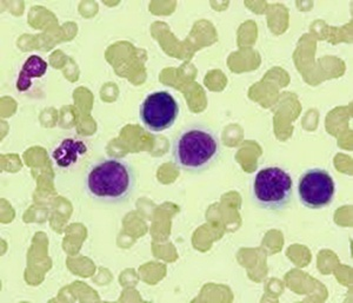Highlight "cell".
<instances>
[{
    "mask_svg": "<svg viewBox=\"0 0 353 303\" xmlns=\"http://www.w3.org/2000/svg\"><path fill=\"white\" fill-rule=\"evenodd\" d=\"M136 188V170L124 159H98L85 173V190L97 202L121 204L132 197Z\"/></svg>",
    "mask_w": 353,
    "mask_h": 303,
    "instance_id": "6da1fadb",
    "label": "cell"
},
{
    "mask_svg": "<svg viewBox=\"0 0 353 303\" xmlns=\"http://www.w3.org/2000/svg\"><path fill=\"white\" fill-rule=\"evenodd\" d=\"M171 154L173 162L181 170L203 173L221 157V139L209 126L191 124L173 138Z\"/></svg>",
    "mask_w": 353,
    "mask_h": 303,
    "instance_id": "7a4b0ae2",
    "label": "cell"
},
{
    "mask_svg": "<svg viewBox=\"0 0 353 303\" xmlns=\"http://www.w3.org/2000/svg\"><path fill=\"white\" fill-rule=\"evenodd\" d=\"M293 181L286 170L268 166L258 171L252 184L253 202L264 211H281L292 201Z\"/></svg>",
    "mask_w": 353,
    "mask_h": 303,
    "instance_id": "3957f363",
    "label": "cell"
},
{
    "mask_svg": "<svg viewBox=\"0 0 353 303\" xmlns=\"http://www.w3.org/2000/svg\"><path fill=\"white\" fill-rule=\"evenodd\" d=\"M334 194L336 184L327 170L311 168L304 171L298 181V196L301 204L312 211L329 206Z\"/></svg>",
    "mask_w": 353,
    "mask_h": 303,
    "instance_id": "277c9868",
    "label": "cell"
},
{
    "mask_svg": "<svg viewBox=\"0 0 353 303\" xmlns=\"http://www.w3.org/2000/svg\"><path fill=\"white\" fill-rule=\"evenodd\" d=\"M179 111V103L171 93L157 91L141 103L139 118L146 129L152 133H161L174 126Z\"/></svg>",
    "mask_w": 353,
    "mask_h": 303,
    "instance_id": "5b68a950",
    "label": "cell"
},
{
    "mask_svg": "<svg viewBox=\"0 0 353 303\" xmlns=\"http://www.w3.org/2000/svg\"><path fill=\"white\" fill-rule=\"evenodd\" d=\"M88 154V146L84 141H77L73 138H66L52 151L53 161L57 166L68 169L74 166L81 157Z\"/></svg>",
    "mask_w": 353,
    "mask_h": 303,
    "instance_id": "8992f818",
    "label": "cell"
},
{
    "mask_svg": "<svg viewBox=\"0 0 353 303\" xmlns=\"http://www.w3.org/2000/svg\"><path fill=\"white\" fill-rule=\"evenodd\" d=\"M48 63L41 57H28V61H25L19 72V77L17 81V89L21 92L28 91L32 85V79L34 78L38 79L45 76V73L48 72Z\"/></svg>",
    "mask_w": 353,
    "mask_h": 303,
    "instance_id": "52a82bcc",
    "label": "cell"
}]
</instances>
